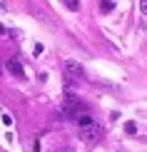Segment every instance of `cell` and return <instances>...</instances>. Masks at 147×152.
<instances>
[{"instance_id": "obj_1", "label": "cell", "mask_w": 147, "mask_h": 152, "mask_svg": "<svg viewBox=\"0 0 147 152\" xmlns=\"http://www.w3.org/2000/svg\"><path fill=\"white\" fill-rule=\"evenodd\" d=\"M75 127H78L80 140H85V142H95V140H100V135H102L100 122L90 115V112H80V115L75 117Z\"/></svg>"}, {"instance_id": "obj_2", "label": "cell", "mask_w": 147, "mask_h": 152, "mask_svg": "<svg viewBox=\"0 0 147 152\" xmlns=\"http://www.w3.org/2000/svg\"><path fill=\"white\" fill-rule=\"evenodd\" d=\"M80 112H87V105L82 102L80 97H75V95H67L65 102H62V115L70 117V120H75Z\"/></svg>"}, {"instance_id": "obj_3", "label": "cell", "mask_w": 147, "mask_h": 152, "mask_svg": "<svg viewBox=\"0 0 147 152\" xmlns=\"http://www.w3.org/2000/svg\"><path fill=\"white\" fill-rule=\"evenodd\" d=\"M65 70H67V75H75V77H85V67L80 65V62H75V60H65Z\"/></svg>"}, {"instance_id": "obj_4", "label": "cell", "mask_w": 147, "mask_h": 152, "mask_svg": "<svg viewBox=\"0 0 147 152\" xmlns=\"http://www.w3.org/2000/svg\"><path fill=\"white\" fill-rule=\"evenodd\" d=\"M5 67H8V72L15 75V77H20V80L25 77V70H23V65L18 60H8V62H5Z\"/></svg>"}, {"instance_id": "obj_5", "label": "cell", "mask_w": 147, "mask_h": 152, "mask_svg": "<svg viewBox=\"0 0 147 152\" xmlns=\"http://www.w3.org/2000/svg\"><path fill=\"white\" fill-rule=\"evenodd\" d=\"M62 3H65V8H67V10H72V12H75V10H80V0H62Z\"/></svg>"}, {"instance_id": "obj_6", "label": "cell", "mask_w": 147, "mask_h": 152, "mask_svg": "<svg viewBox=\"0 0 147 152\" xmlns=\"http://www.w3.org/2000/svg\"><path fill=\"white\" fill-rule=\"evenodd\" d=\"M100 8H102V12H110L115 5H112V0H102V3H100Z\"/></svg>"}, {"instance_id": "obj_7", "label": "cell", "mask_w": 147, "mask_h": 152, "mask_svg": "<svg viewBox=\"0 0 147 152\" xmlns=\"http://www.w3.org/2000/svg\"><path fill=\"white\" fill-rule=\"evenodd\" d=\"M125 132H127V135H135V132H137V125H135V122H125Z\"/></svg>"}, {"instance_id": "obj_8", "label": "cell", "mask_w": 147, "mask_h": 152, "mask_svg": "<svg viewBox=\"0 0 147 152\" xmlns=\"http://www.w3.org/2000/svg\"><path fill=\"white\" fill-rule=\"evenodd\" d=\"M140 10H142V15H147V0H140Z\"/></svg>"}, {"instance_id": "obj_9", "label": "cell", "mask_w": 147, "mask_h": 152, "mask_svg": "<svg viewBox=\"0 0 147 152\" xmlns=\"http://www.w3.org/2000/svg\"><path fill=\"white\" fill-rule=\"evenodd\" d=\"M62 152H70V150H62Z\"/></svg>"}]
</instances>
